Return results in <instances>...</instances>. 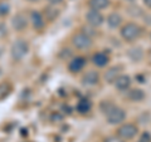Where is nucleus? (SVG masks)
I'll return each instance as SVG.
<instances>
[{
    "label": "nucleus",
    "mask_w": 151,
    "mask_h": 142,
    "mask_svg": "<svg viewBox=\"0 0 151 142\" xmlns=\"http://www.w3.org/2000/svg\"><path fill=\"white\" fill-rule=\"evenodd\" d=\"M144 34V28L135 22H129L121 27L120 35L126 43H134Z\"/></svg>",
    "instance_id": "nucleus-1"
},
{
    "label": "nucleus",
    "mask_w": 151,
    "mask_h": 142,
    "mask_svg": "<svg viewBox=\"0 0 151 142\" xmlns=\"http://www.w3.org/2000/svg\"><path fill=\"white\" fill-rule=\"evenodd\" d=\"M29 52V44L24 39H18L13 43L10 48V54L14 60H22Z\"/></svg>",
    "instance_id": "nucleus-2"
},
{
    "label": "nucleus",
    "mask_w": 151,
    "mask_h": 142,
    "mask_svg": "<svg viewBox=\"0 0 151 142\" xmlns=\"http://www.w3.org/2000/svg\"><path fill=\"white\" fill-rule=\"evenodd\" d=\"M137 133H139V127L135 123H121V126L116 131V136H119L124 141L132 140Z\"/></svg>",
    "instance_id": "nucleus-3"
},
{
    "label": "nucleus",
    "mask_w": 151,
    "mask_h": 142,
    "mask_svg": "<svg viewBox=\"0 0 151 142\" xmlns=\"http://www.w3.org/2000/svg\"><path fill=\"white\" fill-rule=\"evenodd\" d=\"M106 120L110 125H121L126 120V112L124 108H121L119 106H113L106 113Z\"/></svg>",
    "instance_id": "nucleus-4"
},
{
    "label": "nucleus",
    "mask_w": 151,
    "mask_h": 142,
    "mask_svg": "<svg viewBox=\"0 0 151 142\" xmlns=\"http://www.w3.org/2000/svg\"><path fill=\"white\" fill-rule=\"evenodd\" d=\"M72 44L74 48H77L79 50H87L92 47L93 40L91 37H88L83 32H81V33H76L72 37Z\"/></svg>",
    "instance_id": "nucleus-5"
},
{
    "label": "nucleus",
    "mask_w": 151,
    "mask_h": 142,
    "mask_svg": "<svg viewBox=\"0 0 151 142\" xmlns=\"http://www.w3.org/2000/svg\"><path fill=\"white\" fill-rule=\"evenodd\" d=\"M86 22L89 27L98 28L105 23V16L102 15L100 10H94V9H89L86 13Z\"/></svg>",
    "instance_id": "nucleus-6"
},
{
    "label": "nucleus",
    "mask_w": 151,
    "mask_h": 142,
    "mask_svg": "<svg viewBox=\"0 0 151 142\" xmlns=\"http://www.w3.org/2000/svg\"><path fill=\"white\" fill-rule=\"evenodd\" d=\"M28 24H29V19H28V16L24 15L23 13L15 14L12 19V27L17 32H23L24 29H27Z\"/></svg>",
    "instance_id": "nucleus-7"
},
{
    "label": "nucleus",
    "mask_w": 151,
    "mask_h": 142,
    "mask_svg": "<svg viewBox=\"0 0 151 142\" xmlns=\"http://www.w3.org/2000/svg\"><path fill=\"white\" fill-rule=\"evenodd\" d=\"M86 63H87V59L84 57H81V55L74 57L68 64V70L70 73H79L81 70H83Z\"/></svg>",
    "instance_id": "nucleus-8"
},
{
    "label": "nucleus",
    "mask_w": 151,
    "mask_h": 142,
    "mask_svg": "<svg viewBox=\"0 0 151 142\" xmlns=\"http://www.w3.org/2000/svg\"><path fill=\"white\" fill-rule=\"evenodd\" d=\"M100 83V73L97 70H88L82 75V84L88 87L96 86Z\"/></svg>",
    "instance_id": "nucleus-9"
},
{
    "label": "nucleus",
    "mask_w": 151,
    "mask_h": 142,
    "mask_svg": "<svg viewBox=\"0 0 151 142\" xmlns=\"http://www.w3.org/2000/svg\"><path fill=\"white\" fill-rule=\"evenodd\" d=\"M107 25L111 28V29H117V28H120L122 25V23H124V18L120 13L117 11H113V13H110L107 15V18L105 19Z\"/></svg>",
    "instance_id": "nucleus-10"
},
{
    "label": "nucleus",
    "mask_w": 151,
    "mask_h": 142,
    "mask_svg": "<svg viewBox=\"0 0 151 142\" xmlns=\"http://www.w3.org/2000/svg\"><path fill=\"white\" fill-rule=\"evenodd\" d=\"M29 20L32 22L34 29H37V30H42L45 25V19L43 16V14H42L40 11H38V10H32Z\"/></svg>",
    "instance_id": "nucleus-11"
},
{
    "label": "nucleus",
    "mask_w": 151,
    "mask_h": 142,
    "mask_svg": "<svg viewBox=\"0 0 151 142\" xmlns=\"http://www.w3.org/2000/svg\"><path fill=\"white\" fill-rule=\"evenodd\" d=\"M131 77L127 74H120L119 77H117L115 79V82H113V84H115V87L119 89V91L124 92V91H127L130 87H131Z\"/></svg>",
    "instance_id": "nucleus-12"
},
{
    "label": "nucleus",
    "mask_w": 151,
    "mask_h": 142,
    "mask_svg": "<svg viewBox=\"0 0 151 142\" xmlns=\"http://www.w3.org/2000/svg\"><path fill=\"white\" fill-rule=\"evenodd\" d=\"M146 97L145 92L141 88H132L130 91H127L126 98L131 102H142Z\"/></svg>",
    "instance_id": "nucleus-13"
},
{
    "label": "nucleus",
    "mask_w": 151,
    "mask_h": 142,
    "mask_svg": "<svg viewBox=\"0 0 151 142\" xmlns=\"http://www.w3.org/2000/svg\"><path fill=\"white\" fill-rule=\"evenodd\" d=\"M126 54L132 62H141L145 57V52L141 47H132V48L127 50Z\"/></svg>",
    "instance_id": "nucleus-14"
},
{
    "label": "nucleus",
    "mask_w": 151,
    "mask_h": 142,
    "mask_svg": "<svg viewBox=\"0 0 151 142\" xmlns=\"http://www.w3.org/2000/svg\"><path fill=\"white\" fill-rule=\"evenodd\" d=\"M92 62L96 67H106L110 62V57H108L106 53H102V52H98V53H94L92 55Z\"/></svg>",
    "instance_id": "nucleus-15"
},
{
    "label": "nucleus",
    "mask_w": 151,
    "mask_h": 142,
    "mask_svg": "<svg viewBox=\"0 0 151 142\" xmlns=\"http://www.w3.org/2000/svg\"><path fill=\"white\" fill-rule=\"evenodd\" d=\"M87 5L89 6V9L101 11L111 5V0H87Z\"/></svg>",
    "instance_id": "nucleus-16"
},
{
    "label": "nucleus",
    "mask_w": 151,
    "mask_h": 142,
    "mask_svg": "<svg viewBox=\"0 0 151 142\" xmlns=\"http://www.w3.org/2000/svg\"><path fill=\"white\" fill-rule=\"evenodd\" d=\"M121 69L122 68L120 65H115V67H111L110 69H107L105 73V80L107 83H113L115 79L121 74Z\"/></svg>",
    "instance_id": "nucleus-17"
},
{
    "label": "nucleus",
    "mask_w": 151,
    "mask_h": 142,
    "mask_svg": "<svg viewBox=\"0 0 151 142\" xmlns=\"http://www.w3.org/2000/svg\"><path fill=\"white\" fill-rule=\"evenodd\" d=\"M76 110H77L78 113H81V115H86V113H88L89 111L92 110V102L89 101V99L83 98L77 103Z\"/></svg>",
    "instance_id": "nucleus-18"
},
{
    "label": "nucleus",
    "mask_w": 151,
    "mask_h": 142,
    "mask_svg": "<svg viewBox=\"0 0 151 142\" xmlns=\"http://www.w3.org/2000/svg\"><path fill=\"white\" fill-rule=\"evenodd\" d=\"M54 5H50V6H48L47 9H44V19H48V20H54V19L59 15V10L58 9H55V8H53Z\"/></svg>",
    "instance_id": "nucleus-19"
},
{
    "label": "nucleus",
    "mask_w": 151,
    "mask_h": 142,
    "mask_svg": "<svg viewBox=\"0 0 151 142\" xmlns=\"http://www.w3.org/2000/svg\"><path fill=\"white\" fill-rule=\"evenodd\" d=\"M113 106H115V105H113V103H112L111 101L103 99V101H101V103H100V110L102 111V113H105V115H106V113H107L108 111H110Z\"/></svg>",
    "instance_id": "nucleus-20"
},
{
    "label": "nucleus",
    "mask_w": 151,
    "mask_h": 142,
    "mask_svg": "<svg viewBox=\"0 0 151 142\" xmlns=\"http://www.w3.org/2000/svg\"><path fill=\"white\" fill-rule=\"evenodd\" d=\"M9 10H10V8H9V5L6 3H4V1L0 3V16L6 15V14L9 13Z\"/></svg>",
    "instance_id": "nucleus-21"
},
{
    "label": "nucleus",
    "mask_w": 151,
    "mask_h": 142,
    "mask_svg": "<svg viewBox=\"0 0 151 142\" xmlns=\"http://www.w3.org/2000/svg\"><path fill=\"white\" fill-rule=\"evenodd\" d=\"M103 142H125L119 136H107L103 138Z\"/></svg>",
    "instance_id": "nucleus-22"
},
{
    "label": "nucleus",
    "mask_w": 151,
    "mask_h": 142,
    "mask_svg": "<svg viewBox=\"0 0 151 142\" xmlns=\"http://www.w3.org/2000/svg\"><path fill=\"white\" fill-rule=\"evenodd\" d=\"M137 142H151V135L149 133V132L145 131L144 133L140 136V138H139Z\"/></svg>",
    "instance_id": "nucleus-23"
},
{
    "label": "nucleus",
    "mask_w": 151,
    "mask_h": 142,
    "mask_svg": "<svg viewBox=\"0 0 151 142\" xmlns=\"http://www.w3.org/2000/svg\"><path fill=\"white\" fill-rule=\"evenodd\" d=\"M45 1H48L50 5H59V4H62L63 3V0H45Z\"/></svg>",
    "instance_id": "nucleus-24"
},
{
    "label": "nucleus",
    "mask_w": 151,
    "mask_h": 142,
    "mask_svg": "<svg viewBox=\"0 0 151 142\" xmlns=\"http://www.w3.org/2000/svg\"><path fill=\"white\" fill-rule=\"evenodd\" d=\"M52 120H53L55 122V120H58V121H62V116L59 115V113H54L53 116H52Z\"/></svg>",
    "instance_id": "nucleus-25"
},
{
    "label": "nucleus",
    "mask_w": 151,
    "mask_h": 142,
    "mask_svg": "<svg viewBox=\"0 0 151 142\" xmlns=\"http://www.w3.org/2000/svg\"><path fill=\"white\" fill-rule=\"evenodd\" d=\"M142 3H144V5H145L146 8L151 9V0H142Z\"/></svg>",
    "instance_id": "nucleus-26"
},
{
    "label": "nucleus",
    "mask_w": 151,
    "mask_h": 142,
    "mask_svg": "<svg viewBox=\"0 0 151 142\" xmlns=\"http://www.w3.org/2000/svg\"><path fill=\"white\" fill-rule=\"evenodd\" d=\"M136 78L139 79V82H140V83H145V78L142 77V75H136Z\"/></svg>",
    "instance_id": "nucleus-27"
},
{
    "label": "nucleus",
    "mask_w": 151,
    "mask_h": 142,
    "mask_svg": "<svg viewBox=\"0 0 151 142\" xmlns=\"http://www.w3.org/2000/svg\"><path fill=\"white\" fill-rule=\"evenodd\" d=\"M27 1H29V3H38V1H40V0H27Z\"/></svg>",
    "instance_id": "nucleus-28"
},
{
    "label": "nucleus",
    "mask_w": 151,
    "mask_h": 142,
    "mask_svg": "<svg viewBox=\"0 0 151 142\" xmlns=\"http://www.w3.org/2000/svg\"><path fill=\"white\" fill-rule=\"evenodd\" d=\"M1 74H3V70H1V68H0V77H1Z\"/></svg>",
    "instance_id": "nucleus-29"
},
{
    "label": "nucleus",
    "mask_w": 151,
    "mask_h": 142,
    "mask_svg": "<svg viewBox=\"0 0 151 142\" xmlns=\"http://www.w3.org/2000/svg\"><path fill=\"white\" fill-rule=\"evenodd\" d=\"M150 37H151V33H150Z\"/></svg>",
    "instance_id": "nucleus-30"
}]
</instances>
